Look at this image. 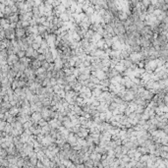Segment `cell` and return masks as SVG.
Listing matches in <instances>:
<instances>
[{
  "label": "cell",
  "instance_id": "cell-1",
  "mask_svg": "<svg viewBox=\"0 0 168 168\" xmlns=\"http://www.w3.org/2000/svg\"><path fill=\"white\" fill-rule=\"evenodd\" d=\"M114 68H115V69H116V70L119 72L120 74H121L122 72H123L125 69H126V68H125V66H124V64L122 63V61H121V60H120V61H119L117 64H116V66H115Z\"/></svg>",
  "mask_w": 168,
  "mask_h": 168
},
{
  "label": "cell",
  "instance_id": "cell-2",
  "mask_svg": "<svg viewBox=\"0 0 168 168\" xmlns=\"http://www.w3.org/2000/svg\"><path fill=\"white\" fill-rule=\"evenodd\" d=\"M121 61H122V63L124 64L125 68H131V66L133 65V62H132L129 58H127V59H122Z\"/></svg>",
  "mask_w": 168,
  "mask_h": 168
},
{
  "label": "cell",
  "instance_id": "cell-3",
  "mask_svg": "<svg viewBox=\"0 0 168 168\" xmlns=\"http://www.w3.org/2000/svg\"><path fill=\"white\" fill-rule=\"evenodd\" d=\"M83 163H84V166L85 167H93V160L90 159V158L85 160Z\"/></svg>",
  "mask_w": 168,
  "mask_h": 168
},
{
  "label": "cell",
  "instance_id": "cell-4",
  "mask_svg": "<svg viewBox=\"0 0 168 168\" xmlns=\"http://www.w3.org/2000/svg\"><path fill=\"white\" fill-rule=\"evenodd\" d=\"M89 81H90L91 83H93L94 85H99V82H100L99 79H97V77L93 76V75H90V76H89Z\"/></svg>",
  "mask_w": 168,
  "mask_h": 168
},
{
  "label": "cell",
  "instance_id": "cell-5",
  "mask_svg": "<svg viewBox=\"0 0 168 168\" xmlns=\"http://www.w3.org/2000/svg\"><path fill=\"white\" fill-rule=\"evenodd\" d=\"M41 103H42V106H43V107H47V108H48V107L51 105V100L48 99V98H45Z\"/></svg>",
  "mask_w": 168,
  "mask_h": 168
},
{
  "label": "cell",
  "instance_id": "cell-6",
  "mask_svg": "<svg viewBox=\"0 0 168 168\" xmlns=\"http://www.w3.org/2000/svg\"><path fill=\"white\" fill-rule=\"evenodd\" d=\"M49 66H50V63L49 62H47L46 60H43V61H41V67H43L46 71L48 70V68H49Z\"/></svg>",
  "mask_w": 168,
  "mask_h": 168
},
{
  "label": "cell",
  "instance_id": "cell-7",
  "mask_svg": "<svg viewBox=\"0 0 168 168\" xmlns=\"http://www.w3.org/2000/svg\"><path fill=\"white\" fill-rule=\"evenodd\" d=\"M159 157L162 159H168V151H161L159 153Z\"/></svg>",
  "mask_w": 168,
  "mask_h": 168
},
{
  "label": "cell",
  "instance_id": "cell-8",
  "mask_svg": "<svg viewBox=\"0 0 168 168\" xmlns=\"http://www.w3.org/2000/svg\"><path fill=\"white\" fill-rule=\"evenodd\" d=\"M32 47H33V48H34L35 50H37V49L39 48V47H40V44H39V43H36V42L34 41V43L32 44Z\"/></svg>",
  "mask_w": 168,
  "mask_h": 168
}]
</instances>
